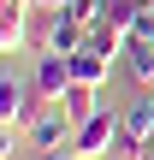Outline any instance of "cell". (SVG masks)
Returning <instances> with one entry per match:
<instances>
[{
	"label": "cell",
	"mask_w": 154,
	"mask_h": 160,
	"mask_svg": "<svg viewBox=\"0 0 154 160\" xmlns=\"http://www.w3.org/2000/svg\"><path fill=\"white\" fill-rule=\"evenodd\" d=\"M36 101H42V95H36V83H18L12 71L0 77V125H6V148H12V131L36 113Z\"/></svg>",
	"instance_id": "cell-2"
},
{
	"label": "cell",
	"mask_w": 154,
	"mask_h": 160,
	"mask_svg": "<svg viewBox=\"0 0 154 160\" xmlns=\"http://www.w3.org/2000/svg\"><path fill=\"white\" fill-rule=\"evenodd\" d=\"M30 0H0V53H18L30 42Z\"/></svg>",
	"instance_id": "cell-5"
},
{
	"label": "cell",
	"mask_w": 154,
	"mask_h": 160,
	"mask_svg": "<svg viewBox=\"0 0 154 160\" xmlns=\"http://www.w3.org/2000/svg\"><path fill=\"white\" fill-rule=\"evenodd\" d=\"M59 107H65V119H71V125H83V119H95V113H101V89L71 83V89L59 95Z\"/></svg>",
	"instance_id": "cell-7"
},
{
	"label": "cell",
	"mask_w": 154,
	"mask_h": 160,
	"mask_svg": "<svg viewBox=\"0 0 154 160\" xmlns=\"http://www.w3.org/2000/svg\"><path fill=\"white\" fill-rule=\"evenodd\" d=\"M89 48H95V53H107V59H119V53L131 48V36H125L113 18H95V24H89Z\"/></svg>",
	"instance_id": "cell-8"
},
{
	"label": "cell",
	"mask_w": 154,
	"mask_h": 160,
	"mask_svg": "<svg viewBox=\"0 0 154 160\" xmlns=\"http://www.w3.org/2000/svg\"><path fill=\"white\" fill-rule=\"evenodd\" d=\"M47 160H71V154H65V148H59V154H47Z\"/></svg>",
	"instance_id": "cell-10"
},
{
	"label": "cell",
	"mask_w": 154,
	"mask_h": 160,
	"mask_svg": "<svg viewBox=\"0 0 154 160\" xmlns=\"http://www.w3.org/2000/svg\"><path fill=\"white\" fill-rule=\"evenodd\" d=\"M113 142H119V113H107V107H101L95 119H83V125H77V137H71V148H65V154H71V160H95V154H107Z\"/></svg>",
	"instance_id": "cell-1"
},
{
	"label": "cell",
	"mask_w": 154,
	"mask_h": 160,
	"mask_svg": "<svg viewBox=\"0 0 154 160\" xmlns=\"http://www.w3.org/2000/svg\"><path fill=\"white\" fill-rule=\"evenodd\" d=\"M30 83H36V95H42V101H59V95L71 89V59H65V53H42Z\"/></svg>",
	"instance_id": "cell-3"
},
{
	"label": "cell",
	"mask_w": 154,
	"mask_h": 160,
	"mask_svg": "<svg viewBox=\"0 0 154 160\" xmlns=\"http://www.w3.org/2000/svg\"><path fill=\"white\" fill-rule=\"evenodd\" d=\"M142 160H154V142H148V148H142Z\"/></svg>",
	"instance_id": "cell-11"
},
{
	"label": "cell",
	"mask_w": 154,
	"mask_h": 160,
	"mask_svg": "<svg viewBox=\"0 0 154 160\" xmlns=\"http://www.w3.org/2000/svg\"><path fill=\"white\" fill-rule=\"evenodd\" d=\"M30 6H36V0H30Z\"/></svg>",
	"instance_id": "cell-12"
},
{
	"label": "cell",
	"mask_w": 154,
	"mask_h": 160,
	"mask_svg": "<svg viewBox=\"0 0 154 160\" xmlns=\"http://www.w3.org/2000/svg\"><path fill=\"white\" fill-rule=\"evenodd\" d=\"M125 71H131L142 89H154V42H137V36H131V48H125Z\"/></svg>",
	"instance_id": "cell-9"
},
{
	"label": "cell",
	"mask_w": 154,
	"mask_h": 160,
	"mask_svg": "<svg viewBox=\"0 0 154 160\" xmlns=\"http://www.w3.org/2000/svg\"><path fill=\"white\" fill-rule=\"evenodd\" d=\"M65 59H71V83H89V89H107V77H113V59H107V53L83 48V53H65Z\"/></svg>",
	"instance_id": "cell-6"
},
{
	"label": "cell",
	"mask_w": 154,
	"mask_h": 160,
	"mask_svg": "<svg viewBox=\"0 0 154 160\" xmlns=\"http://www.w3.org/2000/svg\"><path fill=\"white\" fill-rule=\"evenodd\" d=\"M71 137H77V125L65 119V107H47V113L30 125V142L47 148V154H53V148H71Z\"/></svg>",
	"instance_id": "cell-4"
}]
</instances>
